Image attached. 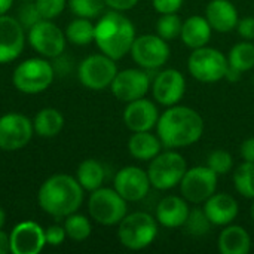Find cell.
I'll return each instance as SVG.
<instances>
[{"label": "cell", "mask_w": 254, "mask_h": 254, "mask_svg": "<svg viewBox=\"0 0 254 254\" xmlns=\"http://www.w3.org/2000/svg\"><path fill=\"white\" fill-rule=\"evenodd\" d=\"M89 217L103 226H115L128 214V201H125L115 188H98L91 192L88 199Z\"/></svg>", "instance_id": "7"}, {"label": "cell", "mask_w": 254, "mask_h": 254, "mask_svg": "<svg viewBox=\"0 0 254 254\" xmlns=\"http://www.w3.org/2000/svg\"><path fill=\"white\" fill-rule=\"evenodd\" d=\"M219 176L207 165H198L188 168L182 182V196L192 204H204L211 195L217 192Z\"/></svg>", "instance_id": "11"}, {"label": "cell", "mask_w": 254, "mask_h": 254, "mask_svg": "<svg viewBox=\"0 0 254 254\" xmlns=\"http://www.w3.org/2000/svg\"><path fill=\"white\" fill-rule=\"evenodd\" d=\"M164 146L158 135L150 131L132 132L128 140V152L129 155L141 162H150L155 156L162 152Z\"/></svg>", "instance_id": "25"}, {"label": "cell", "mask_w": 254, "mask_h": 254, "mask_svg": "<svg viewBox=\"0 0 254 254\" xmlns=\"http://www.w3.org/2000/svg\"><path fill=\"white\" fill-rule=\"evenodd\" d=\"M159 232V223L155 216L144 211L127 214L118 225L119 243L132 252H140L153 244Z\"/></svg>", "instance_id": "4"}, {"label": "cell", "mask_w": 254, "mask_h": 254, "mask_svg": "<svg viewBox=\"0 0 254 254\" xmlns=\"http://www.w3.org/2000/svg\"><path fill=\"white\" fill-rule=\"evenodd\" d=\"M153 100L165 107L179 104L186 94V77L177 68H164L152 80Z\"/></svg>", "instance_id": "15"}, {"label": "cell", "mask_w": 254, "mask_h": 254, "mask_svg": "<svg viewBox=\"0 0 254 254\" xmlns=\"http://www.w3.org/2000/svg\"><path fill=\"white\" fill-rule=\"evenodd\" d=\"M9 241L12 254H39L46 246L45 229L33 220H24L13 226Z\"/></svg>", "instance_id": "17"}, {"label": "cell", "mask_w": 254, "mask_h": 254, "mask_svg": "<svg viewBox=\"0 0 254 254\" xmlns=\"http://www.w3.org/2000/svg\"><path fill=\"white\" fill-rule=\"evenodd\" d=\"M185 0H152L153 9L159 13H177L182 6H183Z\"/></svg>", "instance_id": "39"}, {"label": "cell", "mask_w": 254, "mask_h": 254, "mask_svg": "<svg viewBox=\"0 0 254 254\" xmlns=\"http://www.w3.org/2000/svg\"><path fill=\"white\" fill-rule=\"evenodd\" d=\"M213 34V28L205 16L192 15L183 21L180 39L189 49L207 46Z\"/></svg>", "instance_id": "23"}, {"label": "cell", "mask_w": 254, "mask_h": 254, "mask_svg": "<svg viewBox=\"0 0 254 254\" xmlns=\"http://www.w3.org/2000/svg\"><path fill=\"white\" fill-rule=\"evenodd\" d=\"M253 83H254V77H253Z\"/></svg>", "instance_id": "50"}, {"label": "cell", "mask_w": 254, "mask_h": 254, "mask_svg": "<svg viewBox=\"0 0 254 254\" xmlns=\"http://www.w3.org/2000/svg\"><path fill=\"white\" fill-rule=\"evenodd\" d=\"M135 37V27L124 12L109 10L95 22L94 42L97 48L116 61L129 54Z\"/></svg>", "instance_id": "3"}, {"label": "cell", "mask_w": 254, "mask_h": 254, "mask_svg": "<svg viewBox=\"0 0 254 254\" xmlns=\"http://www.w3.org/2000/svg\"><path fill=\"white\" fill-rule=\"evenodd\" d=\"M52 65H54L55 74H60V76L67 74V73L71 70V63L68 61V58L63 57V54H61V55H58L57 58H54Z\"/></svg>", "instance_id": "43"}, {"label": "cell", "mask_w": 254, "mask_h": 254, "mask_svg": "<svg viewBox=\"0 0 254 254\" xmlns=\"http://www.w3.org/2000/svg\"><path fill=\"white\" fill-rule=\"evenodd\" d=\"M228 63L231 67L241 73L254 68V43L252 40H243L232 46L228 54Z\"/></svg>", "instance_id": "29"}, {"label": "cell", "mask_w": 254, "mask_h": 254, "mask_svg": "<svg viewBox=\"0 0 254 254\" xmlns=\"http://www.w3.org/2000/svg\"><path fill=\"white\" fill-rule=\"evenodd\" d=\"M106 6H109L112 10L118 12H127L137 6L138 0H104Z\"/></svg>", "instance_id": "41"}, {"label": "cell", "mask_w": 254, "mask_h": 254, "mask_svg": "<svg viewBox=\"0 0 254 254\" xmlns=\"http://www.w3.org/2000/svg\"><path fill=\"white\" fill-rule=\"evenodd\" d=\"M85 190L76 180L68 174H54L46 179L37 192V202L43 213L54 219H65L76 213L82 204Z\"/></svg>", "instance_id": "2"}, {"label": "cell", "mask_w": 254, "mask_h": 254, "mask_svg": "<svg viewBox=\"0 0 254 254\" xmlns=\"http://www.w3.org/2000/svg\"><path fill=\"white\" fill-rule=\"evenodd\" d=\"M152 86V79L144 68H125L118 71L110 89L116 100L122 103H131L134 100L147 95Z\"/></svg>", "instance_id": "14"}, {"label": "cell", "mask_w": 254, "mask_h": 254, "mask_svg": "<svg viewBox=\"0 0 254 254\" xmlns=\"http://www.w3.org/2000/svg\"><path fill=\"white\" fill-rule=\"evenodd\" d=\"M76 180L86 192H94L103 186L106 180V168L97 159H85L77 165Z\"/></svg>", "instance_id": "27"}, {"label": "cell", "mask_w": 254, "mask_h": 254, "mask_svg": "<svg viewBox=\"0 0 254 254\" xmlns=\"http://www.w3.org/2000/svg\"><path fill=\"white\" fill-rule=\"evenodd\" d=\"M113 188L125 201L138 202L147 196L152 185L147 171L135 165H128L116 173L113 179Z\"/></svg>", "instance_id": "16"}, {"label": "cell", "mask_w": 254, "mask_h": 254, "mask_svg": "<svg viewBox=\"0 0 254 254\" xmlns=\"http://www.w3.org/2000/svg\"><path fill=\"white\" fill-rule=\"evenodd\" d=\"M21 1H33V0H21Z\"/></svg>", "instance_id": "49"}, {"label": "cell", "mask_w": 254, "mask_h": 254, "mask_svg": "<svg viewBox=\"0 0 254 254\" xmlns=\"http://www.w3.org/2000/svg\"><path fill=\"white\" fill-rule=\"evenodd\" d=\"M188 171L186 159L174 149L161 152L149 162L147 176L152 188L158 190H170L180 185Z\"/></svg>", "instance_id": "6"}, {"label": "cell", "mask_w": 254, "mask_h": 254, "mask_svg": "<svg viewBox=\"0 0 254 254\" xmlns=\"http://www.w3.org/2000/svg\"><path fill=\"white\" fill-rule=\"evenodd\" d=\"M33 134V121L28 119L25 115L10 112L0 116V150H21L31 141Z\"/></svg>", "instance_id": "13"}, {"label": "cell", "mask_w": 254, "mask_h": 254, "mask_svg": "<svg viewBox=\"0 0 254 254\" xmlns=\"http://www.w3.org/2000/svg\"><path fill=\"white\" fill-rule=\"evenodd\" d=\"M189 204L183 196L179 195H168L164 196L155 211V217L158 223L168 229L183 228L188 216H189Z\"/></svg>", "instance_id": "21"}, {"label": "cell", "mask_w": 254, "mask_h": 254, "mask_svg": "<svg viewBox=\"0 0 254 254\" xmlns=\"http://www.w3.org/2000/svg\"><path fill=\"white\" fill-rule=\"evenodd\" d=\"M15 18L19 21V24L25 30L31 28L34 24H37L39 21H42V16L39 13V9H37L34 0L33 1H22V4L18 7V12H16V16Z\"/></svg>", "instance_id": "36"}, {"label": "cell", "mask_w": 254, "mask_h": 254, "mask_svg": "<svg viewBox=\"0 0 254 254\" xmlns=\"http://www.w3.org/2000/svg\"><path fill=\"white\" fill-rule=\"evenodd\" d=\"M207 167H210L219 177L220 176H226L231 173L232 167H234V158L229 152L217 149L214 152H211L207 158Z\"/></svg>", "instance_id": "35"}, {"label": "cell", "mask_w": 254, "mask_h": 254, "mask_svg": "<svg viewBox=\"0 0 254 254\" xmlns=\"http://www.w3.org/2000/svg\"><path fill=\"white\" fill-rule=\"evenodd\" d=\"M55 77V70L52 63L48 61V58H28L19 63L13 73H12V83L16 88V91L27 94V95H36L43 91H46Z\"/></svg>", "instance_id": "5"}, {"label": "cell", "mask_w": 254, "mask_h": 254, "mask_svg": "<svg viewBox=\"0 0 254 254\" xmlns=\"http://www.w3.org/2000/svg\"><path fill=\"white\" fill-rule=\"evenodd\" d=\"M129 54L138 67L150 71V70H158L168 63L171 49L168 42L161 36L141 34L135 37Z\"/></svg>", "instance_id": "10"}, {"label": "cell", "mask_w": 254, "mask_h": 254, "mask_svg": "<svg viewBox=\"0 0 254 254\" xmlns=\"http://www.w3.org/2000/svg\"><path fill=\"white\" fill-rule=\"evenodd\" d=\"M183 21L177 13H164L156 21V34L165 39L167 42L180 37Z\"/></svg>", "instance_id": "33"}, {"label": "cell", "mask_w": 254, "mask_h": 254, "mask_svg": "<svg viewBox=\"0 0 254 254\" xmlns=\"http://www.w3.org/2000/svg\"><path fill=\"white\" fill-rule=\"evenodd\" d=\"M42 19H55L67 6V0H34Z\"/></svg>", "instance_id": "37"}, {"label": "cell", "mask_w": 254, "mask_h": 254, "mask_svg": "<svg viewBox=\"0 0 254 254\" xmlns=\"http://www.w3.org/2000/svg\"><path fill=\"white\" fill-rule=\"evenodd\" d=\"M64 229L67 234V238L82 243L88 240L92 234V223L85 214H79L77 211L67 216L64 220Z\"/></svg>", "instance_id": "30"}, {"label": "cell", "mask_w": 254, "mask_h": 254, "mask_svg": "<svg viewBox=\"0 0 254 254\" xmlns=\"http://www.w3.org/2000/svg\"><path fill=\"white\" fill-rule=\"evenodd\" d=\"M4 223H6V211L0 207V229H3Z\"/></svg>", "instance_id": "47"}, {"label": "cell", "mask_w": 254, "mask_h": 254, "mask_svg": "<svg viewBox=\"0 0 254 254\" xmlns=\"http://www.w3.org/2000/svg\"><path fill=\"white\" fill-rule=\"evenodd\" d=\"M204 16L207 18L213 31L223 34L234 31L240 21L238 9L231 0H211L205 7Z\"/></svg>", "instance_id": "22"}, {"label": "cell", "mask_w": 254, "mask_h": 254, "mask_svg": "<svg viewBox=\"0 0 254 254\" xmlns=\"http://www.w3.org/2000/svg\"><path fill=\"white\" fill-rule=\"evenodd\" d=\"M27 40L40 57L52 60L65 51L67 43L64 31L52 19H42L28 28Z\"/></svg>", "instance_id": "12"}, {"label": "cell", "mask_w": 254, "mask_h": 254, "mask_svg": "<svg viewBox=\"0 0 254 254\" xmlns=\"http://www.w3.org/2000/svg\"><path fill=\"white\" fill-rule=\"evenodd\" d=\"M205 124L199 112L189 106H170L159 115L156 135L167 149H185L198 143L204 134Z\"/></svg>", "instance_id": "1"}, {"label": "cell", "mask_w": 254, "mask_h": 254, "mask_svg": "<svg viewBox=\"0 0 254 254\" xmlns=\"http://www.w3.org/2000/svg\"><path fill=\"white\" fill-rule=\"evenodd\" d=\"M13 4V0H0V15H6Z\"/></svg>", "instance_id": "46"}, {"label": "cell", "mask_w": 254, "mask_h": 254, "mask_svg": "<svg viewBox=\"0 0 254 254\" xmlns=\"http://www.w3.org/2000/svg\"><path fill=\"white\" fill-rule=\"evenodd\" d=\"M241 71H238L237 68H234V67H228V70H226V74H225V79L226 80H229V82H238L240 79H241Z\"/></svg>", "instance_id": "45"}, {"label": "cell", "mask_w": 254, "mask_h": 254, "mask_svg": "<svg viewBox=\"0 0 254 254\" xmlns=\"http://www.w3.org/2000/svg\"><path fill=\"white\" fill-rule=\"evenodd\" d=\"M67 4L76 16L89 19L100 16L106 6L104 0H68Z\"/></svg>", "instance_id": "34"}, {"label": "cell", "mask_w": 254, "mask_h": 254, "mask_svg": "<svg viewBox=\"0 0 254 254\" xmlns=\"http://www.w3.org/2000/svg\"><path fill=\"white\" fill-rule=\"evenodd\" d=\"M235 30L244 40H254V16L241 18Z\"/></svg>", "instance_id": "40"}, {"label": "cell", "mask_w": 254, "mask_h": 254, "mask_svg": "<svg viewBox=\"0 0 254 254\" xmlns=\"http://www.w3.org/2000/svg\"><path fill=\"white\" fill-rule=\"evenodd\" d=\"M10 253V241H9V235L0 229V254Z\"/></svg>", "instance_id": "44"}, {"label": "cell", "mask_w": 254, "mask_h": 254, "mask_svg": "<svg viewBox=\"0 0 254 254\" xmlns=\"http://www.w3.org/2000/svg\"><path fill=\"white\" fill-rule=\"evenodd\" d=\"M45 238H46V246H51V247H58L61 246L65 238H67V234H65V229L64 226H60V225H51L45 229Z\"/></svg>", "instance_id": "38"}, {"label": "cell", "mask_w": 254, "mask_h": 254, "mask_svg": "<svg viewBox=\"0 0 254 254\" xmlns=\"http://www.w3.org/2000/svg\"><path fill=\"white\" fill-rule=\"evenodd\" d=\"M250 217H252V220H253L254 223V199L253 202H252V207H250Z\"/></svg>", "instance_id": "48"}, {"label": "cell", "mask_w": 254, "mask_h": 254, "mask_svg": "<svg viewBox=\"0 0 254 254\" xmlns=\"http://www.w3.org/2000/svg\"><path fill=\"white\" fill-rule=\"evenodd\" d=\"M116 60L106 54H92L86 57L77 67L79 82L91 91H103L110 88L115 76L118 74Z\"/></svg>", "instance_id": "9"}, {"label": "cell", "mask_w": 254, "mask_h": 254, "mask_svg": "<svg viewBox=\"0 0 254 254\" xmlns=\"http://www.w3.org/2000/svg\"><path fill=\"white\" fill-rule=\"evenodd\" d=\"M159 119V110L156 103L143 97L127 103L124 110V124L131 132L152 131L156 128Z\"/></svg>", "instance_id": "19"}, {"label": "cell", "mask_w": 254, "mask_h": 254, "mask_svg": "<svg viewBox=\"0 0 254 254\" xmlns=\"http://www.w3.org/2000/svg\"><path fill=\"white\" fill-rule=\"evenodd\" d=\"M25 46V28L15 16L0 15V64L15 61Z\"/></svg>", "instance_id": "18"}, {"label": "cell", "mask_w": 254, "mask_h": 254, "mask_svg": "<svg viewBox=\"0 0 254 254\" xmlns=\"http://www.w3.org/2000/svg\"><path fill=\"white\" fill-rule=\"evenodd\" d=\"M222 254H249L252 250V237L240 225H226L219 235L217 243Z\"/></svg>", "instance_id": "24"}, {"label": "cell", "mask_w": 254, "mask_h": 254, "mask_svg": "<svg viewBox=\"0 0 254 254\" xmlns=\"http://www.w3.org/2000/svg\"><path fill=\"white\" fill-rule=\"evenodd\" d=\"M240 155H241L243 161L254 162V137H249L241 143Z\"/></svg>", "instance_id": "42"}, {"label": "cell", "mask_w": 254, "mask_h": 254, "mask_svg": "<svg viewBox=\"0 0 254 254\" xmlns=\"http://www.w3.org/2000/svg\"><path fill=\"white\" fill-rule=\"evenodd\" d=\"M204 211L213 226L231 225L240 213V205L237 199L225 192H216L204 202Z\"/></svg>", "instance_id": "20"}, {"label": "cell", "mask_w": 254, "mask_h": 254, "mask_svg": "<svg viewBox=\"0 0 254 254\" xmlns=\"http://www.w3.org/2000/svg\"><path fill=\"white\" fill-rule=\"evenodd\" d=\"M229 67L228 57L211 46L192 49L188 58V70L193 79L202 83H216L225 79Z\"/></svg>", "instance_id": "8"}, {"label": "cell", "mask_w": 254, "mask_h": 254, "mask_svg": "<svg viewBox=\"0 0 254 254\" xmlns=\"http://www.w3.org/2000/svg\"><path fill=\"white\" fill-rule=\"evenodd\" d=\"M213 223L210 222V219L207 217L204 208H193L189 211V216L183 225V228L186 229V234L192 235V237H204L211 231Z\"/></svg>", "instance_id": "32"}, {"label": "cell", "mask_w": 254, "mask_h": 254, "mask_svg": "<svg viewBox=\"0 0 254 254\" xmlns=\"http://www.w3.org/2000/svg\"><path fill=\"white\" fill-rule=\"evenodd\" d=\"M234 186L241 196L254 199V162L243 161L237 167L234 171Z\"/></svg>", "instance_id": "31"}, {"label": "cell", "mask_w": 254, "mask_h": 254, "mask_svg": "<svg viewBox=\"0 0 254 254\" xmlns=\"http://www.w3.org/2000/svg\"><path fill=\"white\" fill-rule=\"evenodd\" d=\"M34 132L42 138H54L64 128V116L55 107L40 109L33 119Z\"/></svg>", "instance_id": "26"}, {"label": "cell", "mask_w": 254, "mask_h": 254, "mask_svg": "<svg viewBox=\"0 0 254 254\" xmlns=\"http://www.w3.org/2000/svg\"><path fill=\"white\" fill-rule=\"evenodd\" d=\"M65 39L67 42L76 46H86L94 42L95 37V24L89 18H74L65 27Z\"/></svg>", "instance_id": "28"}]
</instances>
